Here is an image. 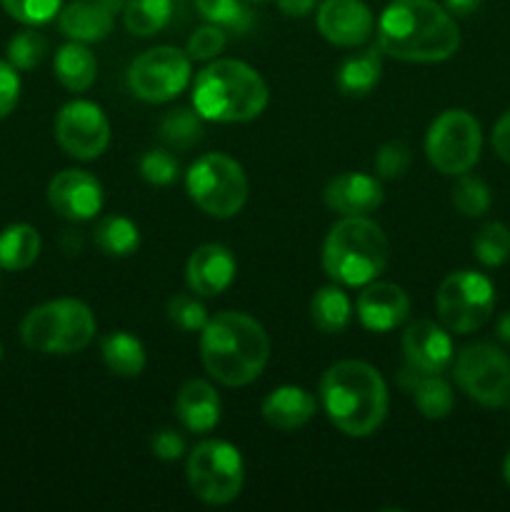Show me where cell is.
Masks as SVG:
<instances>
[{"label": "cell", "mask_w": 510, "mask_h": 512, "mask_svg": "<svg viewBox=\"0 0 510 512\" xmlns=\"http://www.w3.org/2000/svg\"><path fill=\"white\" fill-rule=\"evenodd\" d=\"M378 48L408 63H440L460 48V30L435 0H393L380 15Z\"/></svg>", "instance_id": "1"}, {"label": "cell", "mask_w": 510, "mask_h": 512, "mask_svg": "<svg viewBox=\"0 0 510 512\" xmlns=\"http://www.w3.org/2000/svg\"><path fill=\"white\" fill-rule=\"evenodd\" d=\"M320 403L330 423L350 438H368L388 413V388L373 365L340 360L320 380Z\"/></svg>", "instance_id": "2"}, {"label": "cell", "mask_w": 510, "mask_h": 512, "mask_svg": "<svg viewBox=\"0 0 510 512\" xmlns=\"http://www.w3.org/2000/svg\"><path fill=\"white\" fill-rule=\"evenodd\" d=\"M200 358L210 378L228 388H243L268 365V333L250 315L218 313L200 330Z\"/></svg>", "instance_id": "3"}, {"label": "cell", "mask_w": 510, "mask_h": 512, "mask_svg": "<svg viewBox=\"0 0 510 512\" xmlns=\"http://www.w3.org/2000/svg\"><path fill=\"white\" fill-rule=\"evenodd\" d=\"M193 105L205 120L245 123L268 105V85L255 68L240 60H215L193 85Z\"/></svg>", "instance_id": "4"}, {"label": "cell", "mask_w": 510, "mask_h": 512, "mask_svg": "<svg viewBox=\"0 0 510 512\" xmlns=\"http://www.w3.org/2000/svg\"><path fill=\"white\" fill-rule=\"evenodd\" d=\"M388 265V238L365 215H343L323 245V268L338 285L360 288L378 278Z\"/></svg>", "instance_id": "5"}, {"label": "cell", "mask_w": 510, "mask_h": 512, "mask_svg": "<svg viewBox=\"0 0 510 512\" xmlns=\"http://www.w3.org/2000/svg\"><path fill=\"white\" fill-rule=\"evenodd\" d=\"M20 338L35 353H80L95 338V318L88 305L80 300H50L25 315L20 325Z\"/></svg>", "instance_id": "6"}, {"label": "cell", "mask_w": 510, "mask_h": 512, "mask_svg": "<svg viewBox=\"0 0 510 512\" xmlns=\"http://www.w3.org/2000/svg\"><path fill=\"white\" fill-rule=\"evenodd\" d=\"M188 193L203 213L213 218H233L248 200V178L230 155L208 153L188 170Z\"/></svg>", "instance_id": "7"}, {"label": "cell", "mask_w": 510, "mask_h": 512, "mask_svg": "<svg viewBox=\"0 0 510 512\" xmlns=\"http://www.w3.org/2000/svg\"><path fill=\"white\" fill-rule=\"evenodd\" d=\"M245 465L238 448L225 440H205L188 455V485L208 505H228L243 490Z\"/></svg>", "instance_id": "8"}, {"label": "cell", "mask_w": 510, "mask_h": 512, "mask_svg": "<svg viewBox=\"0 0 510 512\" xmlns=\"http://www.w3.org/2000/svg\"><path fill=\"white\" fill-rule=\"evenodd\" d=\"M435 308L445 330L458 335L475 333L488 323L495 308V290L485 275L475 270H458L440 283Z\"/></svg>", "instance_id": "9"}, {"label": "cell", "mask_w": 510, "mask_h": 512, "mask_svg": "<svg viewBox=\"0 0 510 512\" xmlns=\"http://www.w3.org/2000/svg\"><path fill=\"white\" fill-rule=\"evenodd\" d=\"M480 123L468 110H445L433 120L425 138V153L430 165L445 175H463L478 163Z\"/></svg>", "instance_id": "10"}, {"label": "cell", "mask_w": 510, "mask_h": 512, "mask_svg": "<svg viewBox=\"0 0 510 512\" xmlns=\"http://www.w3.org/2000/svg\"><path fill=\"white\" fill-rule=\"evenodd\" d=\"M455 380L475 403L500 408L510 403V358L495 345H468L455 358Z\"/></svg>", "instance_id": "11"}, {"label": "cell", "mask_w": 510, "mask_h": 512, "mask_svg": "<svg viewBox=\"0 0 510 512\" xmlns=\"http://www.w3.org/2000/svg\"><path fill=\"white\" fill-rule=\"evenodd\" d=\"M190 83V55L173 45H158L133 60L128 85L135 98L148 103H168Z\"/></svg>", "instance_id": "12"}, {"label": "cell", "mask_w": 510, "mask_h": 512, "mask_svg": "<svg viewBox=\"0 0 510 512\" xmlns=\"http://www.w3.org/2000/svg\"><path fill=\"white\" fill-rule=\"evenodd\" d=\"M55 140L78 160H95L110 143V125L103 110L88 100H73L55 118Z\"/></svg>", "instance_id": "13"}, {"label": "cell", "mask_w": 510, "mask_h": 512, "mask_svg": "<svg viewBox=\"0 0 510 512\" xmlns=\"http://www.w3.org/2000/svg\"><path fill=\"white\" fill-rule=\"evenodd\" d=\"M403 375H440L453 363V343L445 328L433 320H415L403 333Z\"/></svg>", "instance_id": "14"}, {"label": "cell", "mask_w": 510, "mask_h": 512, "mask_svg": "<svg viewBox=\"0 0 510 512\" xmlns=\"http://www.w3.org/2000/svg\"><path fill=\"white\" fill-rule=\"evenodd\" d=\"M48 203L68 220H90L103 208V188L85 170H63L48 185Z\"/></svg>", "instance_id": "15"}, {"label": "cell", "mask_w": 510, "mask_h": 512, "mask_svg": "<svg viewBox=\"0 0 510 512\" xmlns=\"http://www.w3.org/2000/svg\"><path fill=\"white\" fill-rule=\"evenodd\" d=\"M318 30L338 48H355L373 33V13L363 0H325L318 10Z\"/></svg>", "instance_id": "16"}, {"label": "cell", "mask_w": 510, "mask_h": 512, "mask_svg": "<svg viewBox=\"0 0 510 512\" xmlns=\"http://www.w3.org/2000/svg\"><path fill=\"white\" fill-rule=\"evenodd\" d=\"M358 318L363 328L373 333H388L405 323L410 313V300L403 288L393 283H368L363 293L358 295Z\"/></svg>", "instance_id": "17"}, {"label": "cell", "mask_w": 510, "mask_h": 512, "mask_svg": "<svg viewBox=\"0 0 510 512\" xmlns=\"http://www.w3.org/2000/svg\"><path fill=\"white\" fill-rule=\"evenodd\" d=\"M185 278H188V288L195 295L203 298H213L220 295L225 288H230L235 278V258L230 255L228 248L223 245H200L193 250L185 265Z\"/></svg>", "instance_id": "18"}, {"label": "cell", "mask_w": 510, "mask_h": 512, "mask_svg": "<svg viewBox=\"0 0 510 512\" xmlns=\"http://www.w3.org/2000/svg\"><path fill=\"white\" fill-rule=\"evenodd\" d=\"M383 203V188L373 175L345 173L325 188V205L340 215H368Z\"/></svg>", "instance_id": "19"}, {"label": "cell", "mask_w": 510, "mask_h": 512, "mask_svg": "<svg viewBox=\"0 0 510 512\" xmlns=\"http://www.w3.org/2000/svg\"><path fill=\"white\" fill-rule=\"evenodd\" d=\"M113 0H75L60 10V30L75 43H98L113 28Z\"/></svg>", "instance_id": "20"}, {"label": "cell", "mask_w": 510, "mask_h": 512, "mask_svg": "<svg viewBox=\"0 0 510 512\" xmlns=\"http://www.w3.org/2000/svg\"><path fill=\"white\" fill-rule=\"evenodd\" d=\"M175 413L190 433H210L220 420V398L205 380H188L175 398Z\"/></svg>", "instance_id": "21"}, {"label": "cell", "mask_w": 510, "mask_h": 512, "mask_svg": "<svg viewBox=\"0 0 510 512\" xmlns=\"http://www.w3.org/2000/svg\"><path fill=\"white\" fill-rule=\"evenodd\" d=\"M263 418L275 430H298L315 415V398L303 388L283 385L263 400Z\"/></svg>", "instance_id": "22"}, {"label": "cell", "mask_w": 510, "mask_h": 512, "mask_svg": "<svg viewBox=\"0 0 510 512\" xmlns=\"http://www.w3.org/2000/svg\"><path fill=\"white\" fill-rule=\"evenodd\" d=\"M55 75H58L63 88L83 93L95 83V75H98L95 55L83 43L73 40L55 53Z\"/></svg>", "instance_id": "23"}, {"label": "cell", "mask_w": 510, "mask_h": 512, "mask_svg": "<svg viewBox=\"0 0 510 512\" xmlns=\"http://www.w3.org/2000/svg\"><path fill=\"white\" fill-rule=\"evenodd\" d=\"M105 365L118 378H138L145 368V348L135 335L130 333H110L100 343Z\"/></svg>", "instance_id": "24"}, {"label": "cell", "mask_w": 510, "mask_h": 512, "mask_svg": "<svg viewBox=\"0 0 510 512\" xmlns=\"http://www.w3.org/2000/svg\"><path fill=\"white\" fill-rule=\"evenodd\" d=\"M383 58L380 48H368L345 58L338 68V88L345 95H368L378 85Z\"/></svg>", "instance_id": "25"}, {"label": "cell", "mask_w": 510, "mask_h": 512, "mask_svg": "<svg viewBox=\"0 0 510 512\" xmlns=\"http://www.w3.org/2000/svg\"><path fill=\"white\" fill-rule=\"evenodd\" d=\"M310 318H313L318 330L328 335H338L350 325L353 305H350V298L338 285H328V288H320L310 300Z\"/></svg>", "instance_id": "26"}, {"label": "cell", "mask_w": 510, "mask_h": 512, "mask_svg": "<svg viewBox=\"0 0 510 512\" xmlns=\"http://www.w3.org/2000/svg\"><path fill=\"white\" fill-rule=\"evenodd\" d=\"M40 253V235L33 225L15 223L0 233V268L25 270Z\"/></svg>", "instance_id": "27"}, {"label": "cell", "mask_w": 510, "mask_h": 512, "mask_svg": "<svg viewBox=\"0 0 510 512\" xmlns=\"http://www.w3.org/2000/svg\"><path fill=\"white\" fill-rule=\"evenodd\" d=\"M410 380V388H413L415 405H418L420 415L428 420H443L448 418L450 410H453V388L445 383L440 375H403V383Z\"/></svg>", "instance_id": "28"}, {"label": "cell", "mask_w": 510, "mask_h": 512, "mask_svg": "<svg viewBox=\"0 0 510 512\" xmlns=\"http://www.w3.org/2000/svg\"><path fill=\"white\" fill-rule=\"evenodd\" d=\"M173 3L170 0H128L123 10V23L128 33L150 38L168 25Z\"/></svg>", "instance_id": "29"}, {"label": "cell", "mask_w": 510, "mask_h": 512, "mask_svg": "<svg viewBox=\"0 0 510 512\" xmlns=\"http://www.w3.org/2000/svg\"><path fill=\"white\" fill-rule=\"evenodd\" d=\"M93 238L105 255H118V258L135 253V248L140 245L138 228H135L133 220L123 218V215H108V218L100 220L95 225Z\"/></svg>", "instance_id": "30"}, {"label": "cell", "mask_w": 510, "mask_h": 512, "mask_svg": "<svg viewBox=\"0 0 510 512\" xmlns=\"http://www.w3.org/2000/svg\"><path fill=\"white\" fill-rule=\"evenodd\" d=\"M160 138L168 148L188 150L203 138V115L190 108H175L160 120Z\"/></svg>", "instance_id": "31"}, {"label": "cell", "mask_w": 510, "mask_h": 512, "mask_svg": "<svg viewBox=\"0 0 510 512\" xmlns=\"http://www.w3.org/2000/svg\"><path fill=\"white\" fill-rule=\"evenodd\" d=\"M195 8L208 23L233 33H245L253 25V15L240 0H195Z\"/></svg>", "instance_id": "32"}, {"label": "cell", "mask_w": 510, "mask_h": 512, "mask_svg": "<svg viewBox=\"0 0 510 512\" xmlns=\"http://www.w3.org/2000/svg\"><path fill=\"white\" fill-rule=\"evenodd\" d=\"M475 258L485 268H498L510 258V230L503 223H488L475 235Z\"/></svg>", "instance_id": "33"}, {"label": "cell", "mask_w": 510, "mask_h": 512, "mask_svg": "<svg viewBox=\"0 0 510 512\" xmlns=\"http://www.w3.org/2000/svg\"><path fill=\"white\" fill-rule=\"evenodd\" d=\"M453 205L465 218H480L490 208V188L480 178L463 173L453 188Z\"/></svg>", "instance_id": "34"}, {"label": "cell", "mask_w": 510, "mask_h": 512, "mask_svg": "<svg viewBox=\"0 0 510 512\" xmlns=\"http://www.w3.org/2000/svg\"><path fill=\"white\" fill-rule=\"evenodd\" d=\"M48 53V40L35 30H23L8 43V60L13 68L30 70L40 63Z\"/></svg>", "instance_id": "35"}, {"label": "cell", "mask_w": 510, "mask_h": 512, "mask_svg": "<svg viewBox=\"0 0 510 512\" xmlns=\"http://www.w3.org/2000/svg\"><path fill=\"white\" fill-rule=\"evenodd\" d=\"M10 18L25 25H43L60 13L63 0H0Z\"/></svg>", "instance_id": "36"}, {"label": "cell", "mask_w": 510, "mask_h": 512, "mask_svg": "<svg viewBox=\"0 0 510 512\" xmlns=\"http://www.w3.org/2000/svg\"><path fill=\"white\" fill-rule=\"evenodd\" d=\"M168 318L170 323L178 325L185 333H195V330H203L208 323V313H205V305L198 303L193 295H175L168 303Z\"/></svg>", "instance_id": "37"}, {"label": "cell", "mask_w": 510, "mask_h": 512, "mask_svg": "<svg viewBox=\"0 0 510 512\" xmlns=\"http://www.w3.org/2000/svg\"><path fill=\"white\" fill-rule=\"evenodd\" d=\"M410 168V148L403 140H393V143H385L383 148L375 155V170H378L380 178L395 180L403 178Z\"/></svg>", "instance_id": "38"}, {"label": "cell", "mask_w": 510, "mask_h": 512, "mask_svg": "<svg viewBox=\"0 0 510 512\" xmlns=\"http://www.w3.org/2000/svg\"><path fill=\"white\" fill-rule=\"evenodd\" d=\"M140 175L150 185H170L178 178V160L165 150H150L140 158Z\"/></svg>", "instance_id": "39"}, {"label": "cell", "mask_w": 510, "mask_h": 512, "mask_svg": "<svg viewBox=\"0 0 510 512\" xmlns=\"http://www.w3.org/2000/svg\"><path fill=\"white\" fill-rule=\"evenodd\" d=\"M225 43H228L225 30L218 28V25L208 23L190 35L188 50H185V53L190 55V60H210L218 53H223Z\"/></svg>", "instance_id": "40"}, {"label": "cell", "mask_w": 510, "mask_h": 512, "mask_svg": "<svg viewBox=\"0 0 510 512\" xmlns=\"http://www.w3.org/2000/svg\"><path fill=\"white\" fill-rule=\"evenodd\" d=\"M20 98V78L10 63L0 60V118L10 113L18 105Z\"/></svg>", "instance_id": "41"}, {"label": "cell", "mask_w": 510, "mask_h": 512, "mask_svg": "<svg viewBox=\"0 0 510 512\" xmlns=\"http://www.w3.org/2000/svg\"><path fill=\"white\" fill-rule=\"evenodd\" d=\"M153 453L160 460H178L185 453V440L183 435L175 433V430L163 428L153 435Z\"/></svg>", "instance_id": "42"}, {"label": "cell", "mask_w": 510, "mask_h": 512, "mask_svg": "<svg viewBox=\"0 0 510 512\" xmlns=\"http://www.w3.org/2000/svg\"><path fill=\"white\" fill-rule=\"evenodd\" d=\"M493 148L500 160L510 165V110L495 123L493 128Z\"/></svg>", "instance_id": "43"}, {"label": "cell", "mask_w": 510, "mask_h": 512, "mask_svg": "<svg viewBox=\"0 0 510 512\" xmlns=\"http://www.w3.org/2000/svg\"><path fill=\"white\" fill-rule=\"evenodd\" d=\"M275 3L290 18H303V15H308L313 10L315 0H275Z\"/></svg>", "instance_id": "44"}, {"label": "cell", "mask_w": 510, "mask_h": 512, "mask_svg": "<svg viewBox=\"0 0 510 512\" xmlns=\"http://www.w3.org/2000/svg\"><path fill=\"white\" fill-rule=\"evenodd\" d=\"M450 13L455 15H470L480 5V0H445Z\"/></svg>", "instance_id": "45"}, {"label": "cell", "mask_w": 510, "mask_h": 512, "mask_svg": "<svg viewBox=\"0 0 510 512\" xmlns=\"http://www.w3.org/2000/svg\"><path fill=\"white\" fill-rule=\"evenodd\" d=\"M498 338L503 343H510V310L498 320Z\"/></svg>", "instance_id": "46"}, {"label": "cell", "mask_w": 510, "mask_h": 512, "mask_svg": "<svg viewBox=\"0 0 510 512\" xmlns=\"http://www.w3.org/2000/svg\"><path fill=\"white\" fill-rule=\"evenodd\" d=\"M503 478H505V483H508V488H510V450H508V455H505V463H503Z\"/></svg>", "instance_id": "47"}, {"label": "cell", "mask_w": 510, "mask_h": 512, "mask_svg": "<svg viewBox=\"0 0 510 512\" xmlns=\"http://www.w3.org/2000/svg\"><path fill=\"white\" fill-rule=\"evenodd\" d=\"M255 3H260V0H255Z\"/></svg>", "instance_id": "48"}]
</instances>
